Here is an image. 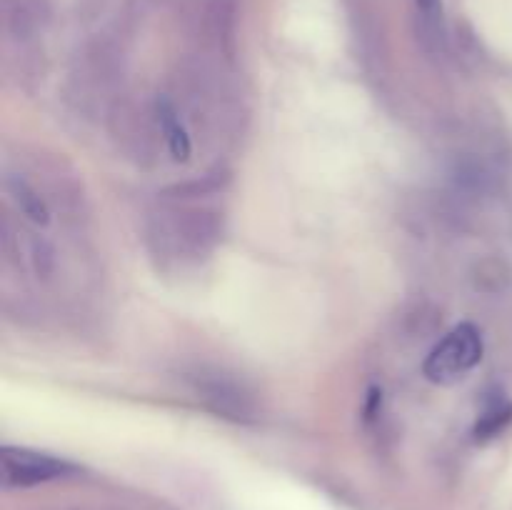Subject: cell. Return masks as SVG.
<instances>
[{
  "label": "cell",
  "mask_w": 512,
  "mask_h": 510,
  "mask_svg": "<svg viewBox=\"0 0 512 510\" xmlns=\"http://www.w3.org/2000/svg\"><path fill=\"white\" fill-rule=\"evenodd\" d=\"M155 115H158L160 133H163L165 143H168L170 155H173L175 160H188L193 145H190L188 130L180 123V115L178 110H175V105L170 103L168 98H160L158 103H155Z\"/></svg>",
  "instance_id": "3"
},
{
  "label": "cell",
  "mask_w": 512,
  "mask_h": 510,
  "mask_svg": "<svg viewBox=\"0 0 512 510\" xmlns=\"http://www.w3.org/2000/svg\"><path fill=\"white\" fill-rule=\"evenodd\" d=\"M8 193L15 200V205L20 208V213L28 220H33L35 225H48L50 223V210L45 205V200L40 198L38 190L30 183H25L23 178H8Z\"/></svg>",
  "instance_id": "4"
},
{
  "label": "cell",
  "mask_w": 512,
  "mask_h": 510,
  "mask_svg": "<svg viewBox=\"0 0 512 510\" xmlns=\"http://www.w3.org/2000/svg\"><path fill=\"white\" fill-rule=\"evenodd\" d=\"M418 10V23L423 30V38L430 45L440 48L445 43V10L443 0H415Z\"/></svg>",
  "instance_id": "5"
},
{
  "label": "cell",
  "mask_w": 512,
  "mask_h": 510,
  "mask_svg": "<svg viewBox=\"0 0 512 510\" xmlns=\"http://www.w3.org/2000/svg\"><path fill=\"white\" fill-rule=\"evenodd\" d=\"M510 420H512V405L505 403V400H498L493 408L485 410L478 428H475V433H478V438H493V435H498Z\"/></svg>",
  "instance_id": "6"
},
{
  "label": "cell",
  "mask_w": 512,
  "mask_h": 510,
  "mask_svg": "<svg viewBox=\"0 0 512 510\" xmlns=\"http://www.w3.org/2000/svg\"><path fill=\"white\" fill-rule=\"evenodd\" d=\"M0 468H3V483L8 488H30V485L50 483V480L68 478L73 475L75 465L63 458L48 453H35L28 448H10L5 445L0 453Z\"/></svg>",
  "instance_id": "2"
},
{
  "label": "cell",
  "mask_w": 512,
  "mask_h": 510,
  "mask_svg": "<svg viewBox=\"0 0 512 510\" xmlns=\"http://www.w3.org/2000/svg\"><path fill=\"white\" fill-rule=\"evenodd\" d=\"M483 358V335L473 323L450 330L425 358L423 373L430 383L448 385L465 378Z\"/></svg>",
  "instance_id": "1"
}]
</instances>
